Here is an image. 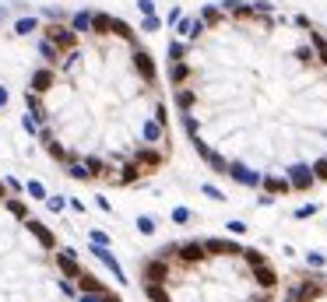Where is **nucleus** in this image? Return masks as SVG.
Returning <instances> with one entry per match:
<instances>
[{
	"label": "nucleus",
	"instance_id": "1",
	"mask_svg": "<svg viewBox=\"0 0 327 302\" xmlns=\"http://www.w3.org/2000/svg\"><path fill=\"white\" fill-rule=\"evenodd\" d=\"M285 302H327V278H317V274H299V278L289 285Z\"/></svg>",
	"mask_w": 327,
	"mask_h": 302
},
{
	"label": "nucleus",
	"instance_id": "2",
	"mask_svg": "<svg viewBox=\"0 0 327 302\" xmlns=\"http://www.w3.org/2000/svg\"><path fill=\"white\" fill-rule=\"evenodd\" d=\"M134 162H137V165L145 169V176H148V172L162 169L165 148H162V144H137V148H134Z\"/></svg>",
	"mask_w": 327,
	"mask_h": 302
},
{
	"label": "nucleus",
	"instance_id": "3",
	"mask_svg": "<svg viewBox=\"0 0 327 302\" xmlns=\"http://www.w3.org/2000/svg\"><path fill=\"white\" fill-rule=\"evenodd\" d=\"M134 71H137V74L145 77V84H148V88H152V84H155V64H152V57H148V53H145V49H137V53H134Z\"/></svg>",
	"mask_w": 327,
	"mask_h": 302
},
{
	"label": "nucleus",
	"instance_id": "4",
	"mask_svg": "<svg viewBox=\"0 0 327 302\" xmlns=\"http://www.w3.org/2000/svg\"><path fill=\"white\" fill-rule=\"evenodd\" d=\"M46 35H50V42H57V49H74V32L71 28H64V25H50L46 28Z\"/></svg>",
	"mask_w": 327,
	"mask_h": 302
},
{
	"label": "nucleus",
	"instance_id": "5",
	"mask_svg": "<svg viewBox=\"0 0 327 302\" xmlns=\"http://www.w3.org/2000/svg\"><path fill=\"white\" fill-rule=\"evenodd\" d=\"M25 228H28V232H32V235H35L42 246H53V235H50V228L42 225V222H32V218H25Z\"/></svg>",
	"mask_w": 327,
	"mask_h": 302
},
{
	"label": "nucleus",
	"instance_id": "6",
	"mask_svg": "<svg viewBox=\"0 0 327 302\" xmlns=\"http://www.w3.org/2000/svg\"><path fill=\"white\" fill-rule=\"evenodd\" d=\"M145 295L152 302H172V292L165 285H152V281H145Z\"/></svg>",
	"mask_w": 327,
	"mask_h": 302
},
{
	"label": "nucleus",
	"instance_id": "7",
	"mask_svg": "<svg viewBox=\"0 0 327 302\" xmlns=\"http://www.w3.org/2000/svg\"><path fill=\"white\" fill-rule=\"evenodd\" d=\"M57 260H60V271H64V274H71V278H78V274H81V267H78V260H74V253H71V249H64Z\"/></svg>",
	"mask_w": 327,
	"mask_h": 302
},
{
	"label": "nucleus",
	"instance_id": "8",
	"mask_svg": "<svg viewBox=\"0 0 327 302\" xmlns=\"http://www.w3.org/2000/svg\"><path fill=\"white\" fill-rule=\"evenodd\" d=\"M78 285H81V292H106V285L99 281V278H91V274H78Z\"/></svg>",
	"mask_w": 327,
	"mask_h": 302
},
{
	"label": "nucleus",
	"instance_id": "9",
	"mask_svg": "<svg viewBox=\"0 0 327 302\" xmlns=\"http://www.w3.org/2000/svg\"><path fill=\"white\" fill-rule=\"evenodd\" d=\"M91 28L106 35V32H113V18L109 14H91Z\"/></svg>",
	"mask_w": 327,
	"mask_h": 302
},
{
	"label": "nucleus",
	"instance_id": "10",
	"mask_svg": "<svg viewBox=\"0 0 327 302\" xmlns=\"http://www.w3.org/2000/svg\"><path fill=\"white\" fill-rule=\"evenodd\" d=\"M310 165H313V176H317V183H327V155H317Z\"/></svg>",
	"mask_w": 327,
	"mask_h": 302
},
{
	"label": "nucleus",
	"instance_id": "11",
	"mask_svg": "<svg viewBox=\"0 0 327 302\" xmlns=\"http://www.w3.org/2000/svg\"><path fill=\"white\" fill-rule=\"evenodd\" d=\"M50 84H53V74H50V71H35V77H32V88H35V91H46Z\"/></svg>",
	"mask_w": 327,
	"mask_h": 302
},
{
	"label": "nucleus",
	"instance_id": "12",
	"mask_svg": "<svg viewBox=\"0 0 327 302\" xmlns=\"http://www.w3.org/2000/svg\"><path fill=\"white\" fill-rule=\"evenodd\" d=\"M42 144H46V151H50L57 162H67V151L60 148V144H53V137H50V134H42Z\"/></svg>",
	"mask_w": 327,
	"mask_h": 302
},
{
	"label": "nucleus",
	"instance_id": "13",
	"mask_svg": "<svg viewBox=\"0 0 327 302\" xmlns=\"http://www.w3.org/2000/svg\"><path fill=\"white\" fill-rule=\"evenodd\" d=\"M25 106L35 113V120H46V113H42V102H39V95H35V91H32V95L25 91Z\"/></svg>",
	"mask_w": 327,
	"mask_h": 302
},
{
	"label": "nucleus",
	"instance_id": "14",
	"mask_svg": "<svg viewBox=\"0 0 327 302\" xmlns=\"http://www.w3.org/2000/svg\"><path fill=\"white\" fill-rule=\"evenodd\" d=\"M81 302H120V299L109 292H81Z\"/></svg>",
	"mask_w": 327,
	"mask_h": 302
},
{
	"label": "nucleus",
	"instance_id": "15",
	"mask_svg": "<svg viewBox=\"0 0 327 302\" xmlns=\"http://www.w3.org/2000/svg\"><path fill=\"white\" fill-rule=\"evenodd\" d=\"M74 28H78V32H88V28H91V14L78 11V14H74Z\"/></svg>",
	"mask_w": 327,
	"mask_h": 302
},
{
	"label": "nucleus",
	"instance_id": "16",
	"mask_svg": "<svg viewBox=\"0 0 327 302\" xmlns=\"http://www.w3.org/2000/svg\"><path fill=\"white\" fill-rule=\"evenodd\" d=\"M71 179H91V172H88V165H71V172H67Z\"/></svg>",
	"mask_w": 327,
	"mask_h": 302
},
{
	"label": "nucleus",
	"instance_id": "17",
	"mask_svg": "<svg viewBox=\"0 0 327 302\" xmlns=\"http://www.w3.org/2000/svg\"><path fill=\"white\" fill-rule=\"evenodd\" d=\"M113 32H116V35H120V39H130V35H134V32H130V25H127V21H113Z\"/></svg>",
	"mask_w": 327,
	"mask_h": 302
},
{
	"label": "nucleus",
	"instance_id": "18",
	"mask_svg": "<svg viewBox=\"0 0 327 302\" xmlns=\"http://www.w3.org/2000/svg\"><path fill=\"white\" fill-rule=\"evenodd\" d=\"M84 165H88L91 176H102V162H99V158H84Z\"/></svg>",
	"mask_w": 327,
	"mask_h": 302
},
{
	"label": "nucleus",
	"instance_id": "19",
	"mask_svg": "<svg viewBox=\"0 0 327 302\" xmlns=\"http://www.w3.org/2000/svg\"><path fill=\"white\" fill-rule=\"evenodd\" d=\"M7 208H11L18 218H28V211H25V204H21V200H7Z\"/></svg>",
	"mask_w": 327,
	"mask_h": 302
},
{
	"label": "nucleus",
	"instance_id": "20",
	"mask_svg": "<svg viewBox=\"0 0 327 302\" xmlns=\"http://www.w3.org/2000/svg\"><path fill=\"white\" fill-rule=\"evenodd\" d=\"M32 28H35V21H32V18H21V21H18V32H21V35H28Z\"/></svg>",
	"mask_w": 327,
	"mask_h": 302
},
{
	"label": "nucleus",
	"instance_id": "21",
	"mask_svg": "<svg viewBox=\"0 0 327 302\" xmlns=\"http://www.w3.org/2000/svg\"><path fill=\"white\" fill-rule=\"evenodd\" d=\"M42 57H50V60H60V49H53V42H42Z\"/></svg>",
	"mask_w": 327,
	"mask_h": 302
},
{
	"label": "nucleus",
	"instance_id": "22",
	"mask_svg": "<svg viewBox=\"0 0 327 302\" xmlns=\"http://www.w3.org/2000/svg\"><path fill=\"white\" fill-rule=\"evenodd\" d=\"M172 222H179V225L190 222V211H186V208H176V211H172Z\"/></svg>",
	"mask_w": 327,
	"mask_h": 302
},
{
	"label": "nucleus",
	"instance_id": "23",
	"mask_svg": "<svg viewBox=\"0 0 327 302\" xmlns=\"http://www.w3.org/2000/svg\"><path fill=\"white\" fill-rule=\"evenodd\" d=\"M137 228L148 235V232H155V222H152V218H137Z\"/></svg>",
	"mask_w": 327,
	"mask_h": 302
},
{
	"label": "nucleus",
	"instance_id": "24",
	"mask_svg": "<svg viewBox=\"0 0 327 302\" xmlns=\"http://www.w3.org/2000/svg\"><path fill=\"white\" fill-rule=\"evenodd\" d=\"M46 204H50V211H64V197H50Z\"/></svg>",
	"mask_w": 327,
	"mask_h": 302
},
{
	"label": "nucleus",
	"instance_id": "25",
	"mask_svg": "<svg viewBox=\"0 0 327 302\" xmlns=\"http://www.w3.org/2000/svg\"><path fill=\"white\" fill-rule=\"evenodd\" d=\"M313 211H317V204H306V208H299V211H296V218H310Z\"/></svg>",
	"mask_w": 327,
	"mask_h": 302
},
{
	"label": "nucleus",
	"instance_id": "26",
	"mask_svg": "<svg viewBox=\"0 0 327 302\" xmlns=\"http://www.w3.org/2000/svg\"><path fill=\"white\" fill-rule=\"evenodd\" d=\"M225 228H229L232 235H243V232H246V225H243V222H229V225H225Z\"/></svg>",
	"mask_w": 327,
	"mask_h": 302
},
{
	"label": "nucleus",
	"instance_id": "27",
	"mask_svg": "<svg viewBox=\"0 0 327 302\" xmlns=\"http://www.w3.org/2000/svg\"><path fill=\"white\" fill-rule=\"evenodd\" d=\"M204 193H208V197H211V200H225V197H222V193H218V190H215V186H204Z\"/></svg>",
	"mask_w": 327,
	"mask_h": 302
},
{
	"label": "nucleus",
	"instance_id": "28",
	"mask_svg": "<svg viewBox=\"0 0 327 302\" xmlns=\"http://www.w3.org/2000/svg\"><path fill=\"white\" fill-rule=\"evenodd\" d=\"M4 102H7V91H4V88H0V106H4Z\"/></svg>",
	"mask_w": 327,
	"mask_h": 302
},
{
	"label": "nucleus",
	"instance_id": "29",
	"mask_svg": "<svg viewBox=\"0 0 327 302\" xmlns=\"http://www.w3.org/2000/svg\"><path fill=\"white\" fill-rule=\"evenodd\" d=\"M0 200H7V186H0Z\"/></svg>",
	"mask_w": 327,
	"mask_h": 302
}]
</instances>
